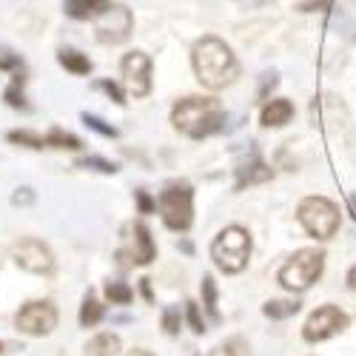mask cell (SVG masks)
<instances>
[{"mask_svg":"<svg viewBox=\"0 0 356 356\" xmlns=\"http://www.w3.org/2000/svg\"><path fill=\"white\" fill-rule=\"evenodd\" d=\"M191 63H194L197 80L205 88H211V92H220V88L231 86L236 80V74H240V63H236L231 46L211 35L194 43Z\"/></svg>","mask_w":356,"mask_h":356,"instance_id":"6da1fadb","label":"cell"},{"mask_svg":"<svg viewBox=\"0 0 356 356\" xmlns=\"http://www.w3.org/2000/svg\"><path fill=\"white\" fill-rule=\"evenodd\" d=\"M171 123L180 134L202 140L225 126V108L214 97H183L171 108Z\"/></svg>","mask_w":356,"mask_h":356,"instance_id":"7a4b0ae2","label":"cell"},{"mask_svg":"<svg viewBox=\"0 0 356 356\" xmlns=\"http://www.w3.org/2000/svg\"><path fill=\"white\" fill-rule=\"evenodd\" d=\"M296 220H300V225L305 228L308 236H314V240H331V236L339 231L342 225V214H339V205L328 197L322 194H311L305 197L300 205H296Z\"/></svg>","mask_w":356,"mask_h":356,"instance_id":"3957f363","label":"cell"},{"mask_svg":"<svg viewBox=\"0 0 356 356\" xmlns=\"http://www.w3.org/2000/svg\"><path fill=\"white\" fill-rule=\"evenodd\" d=\"M211 259L222 274H240L251 259V234L243 225H228L211 243Z\"/></svg>","mask_w":356,"mask_h":356,"instance_id":"277c9868","label":"cell"},{"mask_svg":"<svg viewBox=\"0 0 356 356\" xmlns=\"http://www.w3.org/2000/svg\"><path fill=\"white\" fill-rule=\"evenodd\" d=\"M325 271V251L322 248H300L277 274L280 285L291 293L308 291Z\"/></svg>","mask_w":356,"mask_h":356,"instance_id":"5b68a950","label":"cell"},{"mask_svg":"<svg viewBox=\"0 0 356 356\" xmlns=\"http://www.w3.org/2000/svg\"><path fill=\"white\" fill-rule=\"evenodd\" d=\"M157 209L163 222L171 231H188L194 222V188L186 180H174L168 183L160 197H157Z\"/></svg>","mask_w":356,"mask_h":356,"instance_id":"8992f818","label":"cell"},{"mask_svg":"<svg viewBox=\"0 0 356 356\" xmlns=\"http://www.w3.org/2000/svg\"><path fill=\"white\" fill-rule=\"evenodd\" d=\"M348 325H350V316L339 305H319L302 325V339L316 345V342H325V339L342 334Z\"/></svg>","mask_w":356,"mask_h":356,"instance_id":"52a82bcc","label":"cell"},{"mask_svg":"<svg viewBox=\"0 0 356 356\" xmlns=\"http://www.w3.org/2000/svg\"><path fill=\"white\" fill-rule=\"evenodd\" d=\"M15 325H17V331H23L29 337H46L57 325V311L51 302H26L17 311Z\"/></svg>","mask_w":356,"mask_h":356,"instance_id":"ba28073f","label":"cell"},{"mask_svg":"<svg viewBox=\"0 0 356 356\" xmlns=\"http://www.w3.org/2000/svg\"><path fill=\"white\" fill-rule=\"evenodd\" d=\"M134 17L126 6H108L103 15L95 17V35L100 43H123L131 35Z\"/></svg>","mask_w":356,"mask_h":356,"instance_id":"9c48e42d","label":"cell"},{"mask_svg":"<svg viewBox=\"0 0 356 356\" xmlns=\"http://www.w3.org/2000/svg\"><path fill=\"white\" fill-rule=\"evenodd\" d=\"M123 80L129 86V92L134 97H145L148 92H152V60H148L145 51H129L123 57Z\"/></svg>","mask_w":356,"mask_h":356,"instance_id":"30bf717a","label":"cell"},{"mask_svg":"<svg viewBox=\"0 0 356 356\" xmlns=\"http://www.w3.org/2000/svg\"><path fill=\"white\" fill-rule=\"evenodd\" d=\"M12 257L23 271L32 274H49L54 268V257L40 240H20L12 245Z\"/></svg>","mask_w":356,"mask_h":356,"instance_id":"8fae6325","label":"cell"},{"mask_svg":"<svg viewBox=\"0 0 356 356\" xmlns=\"http://www.w3.org/2000/svg\"><path fill=\"white\" fill-rule=\"evenodd\" d=\"M291 120H293V103L285 100V97L268 100V103L262 106V111H259V123H262L265 129H282V126H288Z\"/></svg>","mask_w":356,"mask_h":356,"instance_id":"7c38bea8","label":"cell"},{"mask_svg":"<svg viewBox=\"0 0 356 356\" xmlns=\"http://www.w3.org/2000/svg\"><path fill=\"white\" fill-rule=\"evenodd\" d=\"M274 177V171L262 163L259 154L251 157V163H243L236 168V191H243L245 186H257V183H268Z\"/></svg>","mask_w":356,"mask_h":356,"instance_id":"4fadbf2b","label":"cell"},{"mask_svg":"<svg viewBox=\"0 0 356 356\" xmlns=\"http://www.w3.org/2000/svg\"><path fill=\"white\" fill-rule=\"evenodd\" d=\"M134 243H137V248H134V254H131V262L134 265H148L154 257H157V248H154V240H152V231H148V225L145 222H137L134 225Z\"/></svg>","mask_w":356,"mask_h":356,"instance_id":"5bb4252c","label":"cell"},{"mask_svg":"<svg viewBox=\"0 0 356 356\" xmlns=\"http://www.w3.org/2000/svg\"><path fill=\"white\" fill-rule=\"evenodd\" d=\"M108 6H111L108 0H66V15L74 20H88L103 15Z\"/></svg>","mask_w":356,"mask_h":356,"instance_id":"9a60e30c","label":"cell"},{"mask_svg":"<svg viewBox=\"0 0 356 356\" xmlns=\"http://www.w3.org/2000/svg\"><path fill=\"white\" fill-rule=\"evenodd\" d=\"M120 353V337L114 334H100L86 345V356H117Z\"/></svg>","mask_w":356,"mask_h":356,"instance_id":"2e32d148","label":"cell"},{"mask_svg":"<svg viewBox=\"0 0 356 356\" xmlns=\"http://www.w3.org/2000/svg\"><path fill=\"white\" fill-rule=\"evenodd\" d=\"M300 308H302L300 300H271V302L262 305V314L268 319H291V316L300 314Z\"/></svg>","mask_w":356,"mask_h":356,"instance_id":"e0dca14e","label":"cell"},{"mask_svg":"<svg viewBox=\"0 0 356 356\" xmlns=\"http://www.w3.org/2000/svg\"><path fill=\"white\" fill-rule=\"evenodd\" d=\"M57 60H60V66L69 69L72 74H88V72H92V60H88L86 54L74 51V49H60Z\"/></svg>","mask_w":356,"mask_h":356,"instance_id":"ac0fdd59","label":"cell"},{"mask_svg":"<svg viewBox=\"0 0 356 356\" xmlns=\"http://www.w3.org/2000/svg\"><path fill=\"white\" fill-rule=\"evenodd\" d=\"M103 319V305L97 302V296L88 291L86 300H83V308H80V325H86V328H92V325H97Z\"/></svg>","mask_w":356,"mask_h":356,"instance_id":"d6986e66","label":"cell"},{"mask_svg":"<svg viewBox=\"0 0 356 356\" xmlns=\"http://www.w3.org/2000/svg\"><path fill=\"white\" fill-rule=\"evenodd\" d=\"M202 305L211 314V319H220V305H217V282L214 277H202Z\"/></svg>","mask_w":356,"mask_h":356,"instance_id":"ffe728a7","label":"cell"},{"mask_svg":"<svg viewBox=\"0 0 356 356\" xmlns=\"http://www.w3.org/2000/svg\"><path fill=\"white\" fill-rule=\"evenodd\" d=\"M46 145H51V148H72V152L83 148V143H80L74 134H66V131H60V129H51V131L46 134Z\"/></svg>","mask_w":356,"mask_h":356,"instance_id":"44dd1931","label":"cell"},{"mask_svg":"<svg viewBox=\"0 0 356 356\" xmlns=\"http://www.w3.org/2000/svg\"><path fill=\"white\" fill-rule=\"evenodd\" d=\"M6 103L12 108H26V97H23V72H15L9 88H6Z\"/></svg>","mask_w":356,"mask_h":356,"instance_id":"7402d4cb","label":"cell"},{"mask_svg":"<svg viewBox=\"0 0 356 356\" xmlns=\"http://www.w3.org/2000/svg\"><path fill=\"white\" fill-rule=\"evenodd\" d=\"M106 296L111 302H117V305H129L134 293H131V288L126 282H108L106 285Z\"/></svg>","mask_w":356,"mask_h":356,"instance_id":"603a6c76","label":"cell"},{"mask_svg":"<svg viewBox=\"0 0 356 356\" xmlns=\"http://www.w3.org/2000/svg\"><path fill=\"white\" fill-rule=\"evenodd\" d=\"M180 308H174V305H168L165 311H163V328H165V334L168 337H177L180 334Z\"/></svg>","mask_w":356,"mask_h":356,"instance_id":"cb8c5ba5","label":"cell"},{"mask_svg":"<svg viewBox=\"0 0 356 356\" xmlns=\"http://www.w3.org/2000/svg\"><path fill=\"white\" fill-rule=\"evenodd\" d=\"M209 356H245V342L243 339H228L225 345H217Z\"/></svg>","mask_w":356,"mask_h":356,"instance_id":"d4e9b609","label":"cell"},{"mask_svg":"<svg viewBox=\"0 0 356 356\" xmlns=\"http://www.w3.org/2000/svg\"><path fill=\"white\" fill-rule=\"evenodd\" d=\"M186 319H188L191 331H194L197 337H202V334H205V322H202V316H200L197 302H186Z\"/></svg>","mask_w":356,"mask_h":356,"instance_id":"484cf974","label":"cell"},{"mask_svg":"<svg viewBox=\"0 0 356 356\" xmlns=\"http://www.w3.org/2000/svg\"><path fill=\"white\" fill-rule=\"evenodd\" d=\"M83 123L92 129V131H97V134H103V137H117V129L114 126H106L100 117H95V114H83Z\"/></svg>","mask_w":356,"mask_h":356,"instance_id":"4316f807","label":"cell"},{"mask_svg":"<svg viewBox=\"0 0 356 356\" xmlns=\"http://www.w3.org/2000/svg\"><path fill=\"white\" fill-rule=\"evenodd\" d=\"M12 143H20V145H29V148H46V137H35L29 131H12L9 134Z\"/></svg>","mask_w":356,"mask_h":356,"instance_id":"83f0119b","label":"cell"},{"mask_svg":"<svg viewBox=\"0 0 356 356\" xmlns=\"http://www.w3.org/2000/svg\"><path fill=\"white\" fill-rule=\"evenodd\" d=\"M80 165L83 168H95L100 174H117V165L108 163V160H103V157H86V160H80Z\"/></svg>","mask_w":356,"mask_h":356,"instance_id":"f1b7e54d","label":"cell"},{"mask_svg":"<svg viewBox=\"0 0 356 356\" xmlns=\"http://www.w3.org/2000/svg\"><path fill=\"white\" fill-rule=\"evenodd\" d=\"M0 69H3V72H20L23 63H20V57H17L15 51L0 49Z\"/></svg>","mask_w":356,"mask_h":356,"instance_id":"f546056e","label":"cell"},{"mask_svg":"<svg viewBox=\"0 0 356 356\" xmlns=\"http://www.w3.org/2000/svg\"><path fill=\"white\" fill-rule=\"evenodd\" d=\"M97 88H103V92L117 103V106H123L126 103V95H123V88L120 86H117V83H111V80H100L97 83Z\"/></svg>","mask_w":356,"mask_h":356,"instance_id":"4dcf8cb0","label":"cell"},{"mask_svg":"<svg viewBox=\"0 0 356 356\" xmlns=\"http://www.w3.org/2000/svg\"><path fill=\"white\" fill-rule=\"evenodd\" d=\"M134 197H137V209H140V214H152V211L157 209V202L148 197V191H134Z\"/></svg>","mask_w":356,"mask_h":356,"instance_id":"1f68e13d","label":"cell"},{"mask_svg":"<svg viewBox=\"0 0 356 356\" xmlns=\"http://www.w3.org/2000/svg\"><path fill=\"white\" fill-rule=\"evenodd\" d=\"M280 83V77H277V72H268V74H262V88H259V100H265L268 97V92Z\"/></svg>","mask_w":356,"mask_h":356,"instance_id":"d6a6232c","label":"cell"},{"mask_svg":"<svg viewBox=\"0 0 356 356\" xmlns=\"http://www.w3.org/2000/svg\"><path fill=\"white\" fill-rule=\"evenodd\" d=\"M334 3V0H305V3H300V12H322L328 9Z\"/></svg>","mask_w":356,"mask_h":356,"instance_id":"836d02e7","label":"cell"},{"mask_svg":"<svg viewBox=\"0 0 356 356\" xmlns=\"http://www.w3.org/2000/svg\"><path fill=\"white\" fill-rule=\"evenodd\" d=\"M32 200H35V194L29 191V188H20V191H17L15 197H12V202H15V205H20V202L26 205V202H32Z\"/></svg>","mask_w":356,"mask_h":356,"instance_id":"e575fe53","label":"cell"},{"mask_svg":"<svg viewBox=\"0 0 356 356\" xmlns=\"http://www.w3.org/2000/svg\"><path fill=\"white\" fill-rule=\"evenodd\" d=\"M140 291H143V296H145L148 302L154 300V296H152V280H140Z\"/></svg>","mask_w":356,"mask_h":356,"instance_id":"d590c367","label":"cell"},{"mask_svg":"<svg viewBox=\"0 0 356 356\" xmlns=\"http://www.w3.org/2000/svg\"><path fill=\"white\" fill-rule=\"evenodd\" d=\"M345 282H348V288H350V291H356V262L350 265V271H348V277H345Z\"/></svg>","mask_w":356,"mask_h":356,"instance_id":"8d00e7d4","label":"cell"},{"mask_svg":"<svg viewBox=\"0 0 356 356\" xmlns=\"http://www.w3.org/2000/svg\"><path fill=\"white\" fill-rule=\"evenodd\" d=\"M348 205H350V211H353V217H356V194L348 197Z\"/></svg>","mask_w":356,"mask_h":356,"instance_id":"74e56055","label":"cell"},{"mask_svg":"<svg viewBox=\"0 0 356 356\" xmlns=\"http://www.w3.org/2000/svg\"><path fill=\"white\" fill-rule=\"evenodd\" d=\"M129 356H154V353H148V350H131Z\"/></svg>","mask_w":356,"mask_h":356,"instance_id":"f35d334b","label":"cell"},{"mask_svg":"<svg viewBox=\"0 0 356 356\" xmlns=\"http://www.w3.org/2000/svg\"><path fill=\"white\" fill-rule=\"evenodd\" d=\"M0 353H3V342H0Z\"/></svg>","mask_w":356,"mask_h":356,"instance_id":"ab89813d","label":"cell"}]
</instances>
